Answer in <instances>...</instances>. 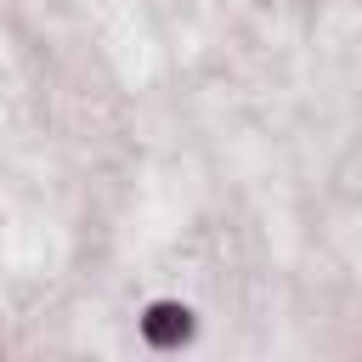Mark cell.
Returning a JSON list of instances; mask_svg holds the SVG:
<instances>
[{
    "label": "cell",
    "instance_id": "6da1fadb",
    "mask_svg": "<svg viewBox=\"0 0 362 362\" xmlns=\"http://www.w3.org/2000/svg\"><path fill=\"white\" fill-rule=\"evenodd\" d=\"M141 334H147V345L175 351L181 339H192V311H187L181 300H153V305L141 311Z\"/></svg>",
    "mask_w": 362,
    "mask_h": 362
}]
</instances>
